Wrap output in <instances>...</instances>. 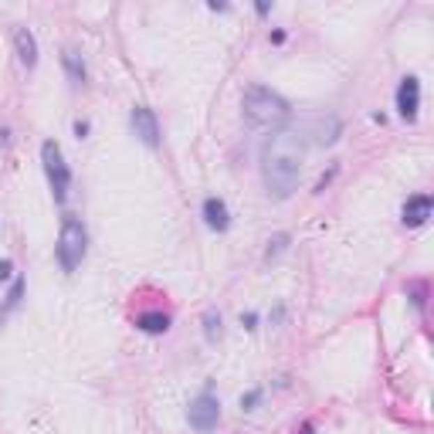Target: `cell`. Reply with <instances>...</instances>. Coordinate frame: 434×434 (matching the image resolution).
Returning a JSON list of instances; mask_svg holds the SVG:
<instances>
[{
    "instance_id": "1",
    "label": "cell",
    "mask_w": 434,
    "mask_h": 434,
    "mask_svg": "<svg viewBox=\"0 0 434 434\" xmlns=\"http://www.w3.org/2000/svg\"><path fill=\"white\" fill-rule=\"evenodd\" d=\"M302 160H306V136L302 132L281 129L275 136H268V143L261 150V180H265L268 197L288 201L299 190Z\"/></svg>"
},
{
    "instance_id": "2",
    "label": "cell",
    "mask_w": 434,
    "mask_h": 434,
    "mask_svg": "<svg viewBox=\"0 0 434 434\" xmlns=\"http://www.w3.org/2000/svg\"><path fill=\"white\" fill-rule=\"evenodd\" d=\"M241 112H245V123L261 136H275L292 119V105L268 85H251L241 99Z\"/></svg>"
},
{
    "instance_id": "3",
    "label": "cell",
    "mask_w": 434,
    "mask_h": 434,
    "mask_svg": "<svg viewBox=\"0 0 434 434\" xmlns=\"http://www.w3.org/2000/svg\"><path fill=\"white\" fill-rule=\"evenodd\" d=\"M85 251H88V231H85V221L78 214H65L61 217V234H58V245H54V258L61 265V272H75L78 265L85 261Z\"/></svg>"
},
{
    "instance_id": "4",
    "label": "cell",
    "mask_w": 434,
    "mask_h": 434,
    "mask_svg": "<svg viewBox=\"0 0 434 434\" xmlns=\"http://www.w3.org/2000/svg\"><path fill=\"white\" fill-rule=\"evenodd\" d=\"M41 166H45V177H48L54 204L61 207L68 201V190H72V166L65 163V153H61V146L54 139L41 143Z\"/></svg>"
},
{
    "instance_id": "5",
    "label": "cell",
    "mask_w": 434,
    "mask_h": 434,
    "mask_svg": "<svg viewBox=\"0 0 434 434\" xmlns=\"http://www.w3.org/2000/svg\"><path fill=\"white\" fill-rule=\"evenodd\" d=\"M187 424L194 428V431H214L217 424H221V401L214 397V390L207 387L204 394H197L190 404H187Z\"/></svg>"
},
{
    "instance_id": "6",
    "label": "cell",
    "mask_w": 434,
    "mask_h": 434,
    "mask_svg": "<svg viewBox=\"0 0 434 434\" xmlns=\"http://www.w3.org/2000/svg\"><path fill=\"white\" fill-rule=\"evenodd\" d=\"M129 126L136 132V139L146 146V150H160L163 146V136H160V119L150 105H132L129 112Z\"/></svg>"
},
{
    "instance_id": "7",
    "label": "cell",
    "mask_w": 434,
    "mask_h": 434,
    "mask_svg": "<svg viewBox=\"0 0 434 434\" xmlns=\"http://www.w3.org/2000/svg\"><path fill=\"white\" fill-rule=\"evenodd\" d=\"M394 105H397V116L404 123H414L417 112H421V78L417 75H404L401 85H397V95H394Z\"/></svg>"
},
{
    "instance_id": "8",
    "label": "cell",
    "mask_w": 434,
    "mask_h": 434,
    "mask_svg": "<svg viewBox=\"0 0 434 434\" xmlns=\"http://www.w3.org/2000/svg\"><path fill=\"white\" fill-rule=\"evenodd\" d=\"M302 136H312V139H309L312 146H336L339 136H343V119H339L336 112L316 116L312 126H309V132H302Z\"/></svg>"
},
{
    "instance_id": "9",
    "label": "cell",
    "mask_w": 434,
    "mask_h": 434,
    "mask_svg": "<svg viewBox=\"0 0 434 434\" xmlns=\"http://www.w3.org/2000/svg\"><path fill=\"white\" fill-rule=\"evenodd\" d=\"M434 214V197L431 194H410L404 207H401V221H404V228H421V224H428V217Z\"/></svg>"
},
{
    "instance_id": "10",
    "label": "cell",
    "mask_w": 434,
    "mask_h": 434,
    "mask_svg": "<svg viewBox=\"0 0 434 434\" xmlns=\"http://www.w3.org/2000/svg\"><path fill=\"white\" fill-rule=\"evenodd\" d=\"M201 217H204V224L210 231H217V234H224L231 228V210H228V201L224 197H207L204 204H201Z\"/></svg>"
},
{
    "instance_id": "11",
    "label": "cell",
    "mask_w": 434,
    "mask_h": 434,
    "mask_svg": "<svg viewBox=\"0 0 434 434\" xmlns=\"http://www.w3.org/2000/svg\"><path fill=\"white\" fill-rule=\"evenodd\" d=\"M14 52H17V61L24 68H34L38 65V38L31 27H17L14 31Z\"/></svg>"
},
{
    "instance_id": "12",
    "label": "cell",
    "mask_w": 434,
    "mask_h": 434,
    "mask_svg": "<svg viewBox=\"0 0 434 434\" xmlns=\"http://www.w3.org/2000/svg\"><path fill=\"white\" fill-rule=\"evenodd\" d=\"M132 323H136V330L146 332V336H163V332H170V323H173V319H170L166 312L153 309V312H139Z\"/></svg>"
},
{
    "instance_id": "13",
    "label": "cell",
    "mask_w": 434,
    "mask_h": 434,
    "mask_svg": "<svg viewBox=\"0 0 434 434\" xmlns=\"http://www.w3.org/2000/svg\"><path fill=\"white\" fill-rule=\"evenodd\" d=\"M61 65H65V75H68V82H72L75 88H82V85L88 82V68H85V58H82L75 48H65V52H61Z\"/></svg>"
},
{
    "instance_id": "14",
    "label": "cell",
    "mask_w": 434,
    "mask_h": 434,
    "mask_svg": "<svg viewBox=\"0 0 434 434\" xmlns=\"http://www.w3.org/2000/svg\"><path fill=\"white\" fill-rule=\"evenodd\" d=\"M221 326H224V323H221V312H217V309H207L204 312V339L207 343H217V339H221Z\"/></svg>"
},
{
    "instance_id": "15",
    "label": "cell",
    "mask_w": 434,
    "mask_h": 434,
    "mask_svg": "<svg viewBox=\"0 0 434 434\" xmlns=\"http://www.w3.org/2000/svg\"><path fill=\"white\" fill-rule=\"evenodd\" d=\"M24 288H27V281H24V275H17V279L10 281V292H7V299H3V312H10V309H17L21 306V299H24Z\"/></svg>"
},
{
    "instance_id": "16",
    "label": "cell",
    "mask_w": 434,
    "mask_h": 434,
    "mask_svg": "<svg viewBox=\"0 0 434 434\" xmlns=\"http://www.w3.org/2000/svg\"><path fill=\"white\" fill-rule=\"evenodd\" d=\"M408 299L414 302L417 312H424V302H428V281H408Z\"/></svg>"
},
{
    "instance_id": "17",
    "label": "cell",
    "mask_w": 434,
    "mask_h": 434,
    "mask_svg": "<svg viewBox=\"0 0 434 434\" xmlns=\"http://www.w3.org/2000/svg\"><path fill=\"white\" fill-rule=\"evenodd\" d=\"M261 397H265V390H261V387L245 390V394H241V401H238V404H241V414H251V410L261 408Z\"/></svg>"
},
{
    "instance_id": "18",
    "label": "cell",
    "mask_w": 434,
    "mask_h": 434,
    "mask_svg": "<svg viewBox=\"0 0 434 434\" xmlns=\"http://www.w3.org/2000/svg\"><path fill=\"white\" fill-rule=\"evenodd\" d=\"M288 241H292V234H285V231H281V234H275V238L268 241V251H265V261H275V258H279L281 251L288 248Z\"/></svg>"
},
{
    "instance_id": "19",
    "label": "cell",
    "mask_w": 434,
    "mask_h": 434,
    "mask_svg": "<svg viewBox=\"0 0 434 434\" xmlns=\"http://www.w3.org/2000/svg\"><path fill=\"white\" fill-rule=\"evenodd\" d=\"M10 279H14V261L0 258V281H10Z\"/></svg>"
},
{
    "instance_id": "20",
    "label": "cell",
    "mask_w": 434,
    "mask_h": 434,
    "mask_svg": "<svg viewBox=\"0 0 434 434\" xmlns=\"http://www.w3.org/2000/svg\"><path fill=\"white\" fill-rule=\"evenodd\" d=\"M241 326L248 332H255L258 330V312H241Z\"/></svg>"
},
{
    "instance_id": "21",
    "label": "cell",
    "mask_w": 434,
    "mask_h": 434,
    "mask_svg": "<svg viewBox=\"0 0 434 434\" xmlns=\"http://www.w3.org/2000/svg\"><path fill=\"white\" fill-rule=\"evenodd\" d=\"M75 136L78 139H85V136H88V132H92V123H88V119H75Z\"/></svg>"
},
{
    "instance_id": "22",
    "label": "cell",
    "mask_w": 434,
    "mask_h": 434,
    "mask_svg": "<svg viewBox=\"0 0 434 434\" xmlns=\"http://www.w3.org/2000/svg\"><path fill=\"white\" fill-rule=\"evenodd\" d=\"M336 170H339V163H332V166H330V173H323V180L316 183V194H323V190H326V183H330V180L336 177Z\"/></svg>"
},
{
    "instance_id": "23",
    "label": "cell",
    "mask_w": 434,
    "mask_h": 434,
    "mask_svg": "<svg viewBox=\"0 0 434 434\" xmlns=\"http://www.w3.org/2000/svg\"><path fill=\"white\" fill-rule=\"evenodd\" d=\"M255 14H258V17H268V14H272V0H258Z\"/></svg>"
},
{
    "instance_id": "24",
    "label": "cell",
    "mask_w": 434,
    "mask_h": 434,
    "mask_svg": "<svg viewBox=\"0 0 434 434\" xmlns=\"http://www.w3.org/2000/svg\"><path fill=\"white\" fill-rule=\"evenodd\" d=\"M207 7H210V10H217V14H224V10H231L228 3H217V0H210V3H207Z\"/></svg>"
},
{
    "instance_id": "25",
    "label": "cell",
    "mask_w": 434,
    "mask_h": 434,
    "mask_svg": "<svg viewBox=\"0 0 434 434\" xmlns=\"http://www.w3.org/2000/svg\"><path fill=\"white\" fill-rule=\"evenodd\" d=\"M272 45H285V31H272Z\"/></svg>"
},
{
    "instance_id": "26",
    "label": "cell",
    "mask_w": 434,
    "mask_h": 434,
    "mask_svg": "<svg viewBox=\"0 0 434 434\" xmlns=\"http://www.w3.org/2000/svg\"><path fill=\"white\" fill-rule=\"evenodd\" d=\"M299 434H316V428H312V421H306V424L299 428Z\"/></svg>"
},
{
    "instance_id": "27",
    "label": "cell",
    "mask_w": 434,
    "mask_h": 434,
    "mask_svg": "<svg viewBox=\"0 0 434 434\" xmlns=\"http://www.w3.org/2000/svg\"><path fill=\"white\" fill-rule=\"evenodd\" d=\"M7 139H10V129H0V146H7Z\"/></svg>"
},
{
    "instance_id": "28",
    "label": "cell",
    "mask_w": 434,
    "mask_h": 434,
    "mask_svg": "<svg viewBox=\"0 0 434 434\" xmlns=\"http://www.w3.org/2000/svg\"><path fill=\"white\" fill-rule=\"evenodd\" d=\"M3 316H7V312H3V309H0V323H3Z\"/></svg>"
}]
</instances>
